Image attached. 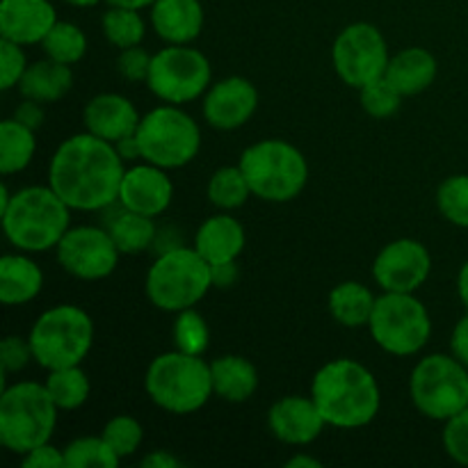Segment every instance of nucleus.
Segmentation results:
<instances>
[{
  "label": "nucleus",
  "instance_id": "37998d69",
  "mask_svg": "<svg viewBox=\"0 0 468 468\" xmlns=\"http://www.w3.org/2000/svg\"><path fill=\"white\" fill-rule=\"evenodd\" d=\"M21 464L26 468H67L64 464V448H55L53 443H41V446L32 448L30 452H26L21 460Z\"/></svg>",
  "mask_w": 468,
  "mask_h": 468
},
{
  "label": "nucleus",
  "instance_id": "2f4dec72",
  "mask_svg": "<svg viewBox=\"0 0 468 468\" xmlns=\"http://www.w3.org/2000/svg\"><path fill=\"white\" fill-rule=\"evenodd\" d=\"M101 30L103 37L117 48H131L140 46L146 35V23L142 18L140 9L128 7H112L101 16Z\"/></svg>",
  "mask_w": 468,
  "mask_h": 468
},
{
  "label": "nucleus",
  "instance_id": "f257e3e1",
  "mask_svg": "<svg viewBox=\"0 0 468 468\" xmlns=\"http://www.w3.org/2000/svg\"><path fill=\"white\" fill-rule=\"evenodd\" d=\"M126 163L117 146L90 131L67 137L48 163V186L71 210L96 213L119 204Z\"/></svg>",
  "mask_w": 468,
  "mask_h": 468
},
{
  "label": "nucleus",
  "instance_id": "c756f323",
  "mask_svg": "<svg viewBox=\"0 0 468 468\" xmlns=\"http://www.w3.org/2000/svg\"><path fill=\"white\" fill-rule=\"evenodd\" d=\"M44 387L50 393L55 405H58V410L62 411L80 410L91 393V382L80 366L48 370Z\"/></svg>",
  "mask_w": 468,
  "mask_h": 468
},
{
  "label": "nucleus",
  "instance_id": "4c0bfd02",
  "mask_svg": "<svg viewBox=\"0 0 468 468\" xmlns=\"http://www.w3.org/2000/svg\"><path fill=\"white\" fill-rule=\"evenodd\" d=\"M359 99H361V108L375 119H387L393 117V114L400 110L402 99L405 96L393 87V82L388 80L387 76L378 78V80L368 82L366 87L359 90Z\"/></svg>",
  "mask_w": 468,
  "mask_h": 468
},
{
  "label": "nucleus",
  "instance_id": "0eeeda50",
  "mask_svg": "<svg viewBox=\"0 0 468 468\" xmlns=\"http://www.w3.org/2000/svg\"><path fill=\"white\" fill-rule=\"evenodd\" d=\"M242 174L251 187V195L270 204H286L309 183V163L297 146L286 140H261L242 151Z\"/></svg>",
  "mask_w": 468,
  "mask_h": 468
},
{
  "label": "nucleus",
  "instance_id": "79ce46f5",
  "mask_svg": "<svg viewBox=\"0 0 468 468\" xmlns=\"http://www.w3.org/2000/svg\"><path fill=\"white\" fill-rule=\"evenodd\" d=\"M35 359L32 355L30 341L23 336H5L0 343V366H3V375L21 373L30 361Z\"/></svg>",
  "mask_w": 468,
  "mask_h": 468
},
{
  "label": "nucleus",
  "instance_id": "7c9ffc66",
  "mask_svg": "<svg viewBox=\"0 0 468 468\" xmlns=\"http://www.w3.org/2000/svg\"><path fill=\"white\" fill-rule=\"evenodd\" d=\"M208 199L219 210H236L247 204L251 197V187L247 176L242 174L240 165H227L219 167L208 181Z\"/></svg>",
  "mask_w": 468,
  "mask_h": 468
},
{
  "label": "nucleus",
  "instance_id": "c9c22d12",
  "mask_svg": "<svg viewBox=\"0 0 468 468\" xmlns=\"http://www.w3.org/2000/svg\"><path fill=\"white\" fill-rule=\"evenodd\" d=\"M437 206L448 222L468 229V174L448 176L439 186Z\"/></svg>",
  "mask_w": 468,
  "mask_h": 468
},
{
  "label": "nucleus",
  "instance_id": "de8ad7c7",
  "mask_svg": "<svg viewBox=\"0 0 468 468\" xmlns=\"http://www.w3.org/2000/svg\"><path fill=\"white\" fill-rule=\"evenodd\" d=\"M114 146H117V151H119V155L123 158V163H135V160H142V149H140V142H137L135 133L128 137H123V140L114 142Z\"/></svg>",
  "mask_w": 468,
  "mask_h": 468
},
{
  "label": "nucleus",
  "instance_id": "b1692460",
  "mask_svg": "<svg viewBox=\"0 0 468 468\" xmlns=\"http://www.w3.org/2000/svg\"><path fill=\"white\" fill-rule=\"evenodd\" d=\"M439 64L437 58L428 48H411L400 50L388 59V67L384 76L393 82L402 96H416L428 90L437 80Z\"/></svg>",
  "mask_w": 468,
  "mask_h": 468
},
{
  "label": "nucleus",
  "instance_id": "e433bc0d",
  "mask_svg": "<svg viewBox=\"0 0 468 468\" xmlns=\"http://www.w3.org/2000/svg\"><path fill=\"white\" fill-rule=\"evenodd\" d=\"M101 437H103L105 441L112 446V451L123 460V457H131L140 451L142 441H144V430H142L137 419H133V416L128 414H119L103 425Z\"/></svg>",
  "mask_w": 468,
  "mask_h": 468
},
{
  "label": "nucleus",
  "instance_id": "a18cd8bd",
  "mask_svg": "<svg viewBox=\"0 0 468 468\" xmlns=\"http://www.w3.org/2000/svg\"><path fill=\"white\" fill-rule=\"evenodd\" d=\"M451 352L462 361V364L468 366V314L455 324V329H452Z\"/></svg>",
  "mask_w": 468,
  "mask_h": 468
},
{
  "label": "nucleus",
  "instance_id": "a19ab883",
  "mask_svg": "<svg viewBox=\"0 0 468 468\" xmlns=\"http://www.w3.org/2000/svg\"><path fill=\"white\" fill-rule=\"evenodd\" d=\"M151 58L154 55L146 53L140 46H131V48H122L117 58V71L123 80L128 82H146L151 69Z\"/></svg>",
  "mask_w": 468,
  "mask_h": 468
},
{
  "label": "nucleus",
  "instance_id": "f8f14e48",
  "mask_svg": "<svg viewBox=\"0 0 468 468\" xmlns=\"http://www.w3.org/2000/svg\"><path fill=\"white\" fill-rule=\"evenodd\" d=\"M210 80L213 67L201 50L190 44H167L151 58L146 85L163 103L183 105L201 99L213 85Z\"/></svg>",
  "mask_w": 468,
  "mask_h": 468
},
{
  "label": "nucleus",
  "instance_id": "c03bdc74",
  "mask_svg": "<svg viewBox=\"0 0 468 468\" xmlns=\"http://www.w3.org/2000/svg\"><path fill=\"white\" fill-rule=\"evenodd\" d=\"M14 119L21 122L23 126L32 128V131H39L46 119L44 103H39L35 99H23V103H18L16 110H14Z\"/></svg>",
  "mask_w": 468,
  "mask_h": 468
},
{
  "label": "nucleus",
  "instance_id": "20e7f679",
  "mask_svg": "<svg viewBox=\"0 0 468 468\" xmlns=\"http://www.w3.org/2000/svg\"><path fill=\"white\" fill-rule=\"evenodd\" d=\"M144 388L155 407L174 416L195 414L215 396L210 364L181 350L163 352L151 361Z\"/></svg>",
  "mask_w": 468,
  "mask_h": 468
},
{
  "label": "nucleus",
  "instance_id": "dca6fc26",
  "mask_svg": "<svg viewBox=\"0 0 468 468\" xmlns=\"http://www.w3.org/2000/svg\"><path fill=\"white\" fill-rule=\"evenodd\" d=\"M201 110L208 126L218 131H236L259 110V91L254 82L242 76L222 78L208 87Z\"/></svg>",
  "mask_w": 468,
  "mask_h": 468
},
{
  "label": "nucleus",
  "instance_id": "f704fd0d",
  "mask_svg": "<svg viewBox=\"0 0 468 468\" xmlns=\"http://www.w3.org/2000/svg\"><path fill=\"white\" fill-rule=\"evenodd\" d=\"M174 347L187 355L204 356V352L210 346V329L206 324L204 315L197 309H186L181 314H176L172 329Z\"/></svg>",
  "mask_w": 468,
  "mask_h": 468
},
{
  "label": "nucleus",
  "instance_id": "4468645a",
  "mask_svg": "<svg viewBox=\"0 0 468 468\" xmlns=\"http://www.w3.org/2000/svg\"><path fill=\"white\" fill-rule=\"evenodd\" d=\"M55 254L67 274L82 282H99L117 270L122 251L114 245L108 229L80 224L64 233L55 247Z\"/></svg>",
  "mask_w": 468,
  "mask_h": 468
},
{
  "label": "nucleus",
  "instance_id": "ea45409f",
  "mask_svg": "<svg viewBox=\"0 0 468 468\" xmlns=\"http://www.w3.org/2000/svg\"><path fill=\"white\" fill-rule=\"evenodd\" d=\"M0 64H3L0 67V87L7 91L12 87H18L30 62H27L21 44H14V41L0 37Z\"/></svg>",
  "mask_w": 468,
  "mask_h": 468
},
{
  "label": "nucleus",
  "instance_id": "ddd939ff",
  "mask_svg": "<svg viewBox=\"0 0 468 468\" xmlns=\"http://www.w3.org/2000/svg\"><path fill=\"white\" fill-rule=\"evenodd\" d=\"M388 59L391 55H388L387 39L373 23H352L334 41V69L338 78L355 90L382 78L387 73Z\"/></svg>",
  "mask_w": 468,
  "mask_h": 468
},
{
  "label": "nucleus",
  "instance_id": "423d86ee",
  "mask_svg": "<svg viewBox=\"0 0 468 468\" xmlns=\"http://www.w3.org/2000/svg\"><path fill=\"white\" fill-rule=\"evenodd\" d=\"M58 405L44 384L16 382L0 396V443L14 455L48 443L58 428Z\"/></svg>",
  "mask_w": 468,
  "mask_h": 468
},
{
  "label": "nucleus",
  "instance_id": "2eb2a0df",
  "mask_svg": "<svg viewBox=\"0 0 468 468\" xmlns=\"http://www.w3.org/2000/svg\"><path fill=\"white\" fill-rule=\"evenodd\" d=\"M430 270L432 256L414 238L388 242L373 261V279L384 292H416L428 282Z\"/></svg>",
  "mask_w": 468,
  "mask_h": 468
},
{
  "label": "nucleus",
  "instance_id": "09e8293b",
  "mask_svg": "<svg viewBox=\"0 0 468 468\" xmlns=\"http://www.w3.org/2000/svg\"><path fill=\"white\" fill-rule=\"evenodd\" d=\"M142 466L144 468H178L181 466V460L174 457L172 452L167 451H154L142 460Z\"/></svg>",
  "mask_w": 468,
  "mask_h": 468
},
{
  "label": "nucleus",
  "instance_id": "8fccbe9b",
  "mask_svg": "<svg viewBox=\"0 0 468 468\" xmlns=\"http://www.w3.org/2000/svg\"><path fill=\"white\" fill-rule=\"evenodd\" d=\"M323 466V462L315 460V457L311 455H304V452H300V455H292L291 460L286 462V468H320Z\"/></svg>",
  "mask_w": 468,
  "mask_h": 468
},
{
  "label": "nucleus",
  "instance_id": "393cba45",
  "mask_svg": "<svg viewBox=\"0 0 468 468\" xmlns=\"http://www.w3.org/2000/svg\"><path fill=\"white\" fill-rule=\"evenodd\" d=\"M213 391L222 400L240 405L247 402L259 388V370L250 359L240 355H224L210 361Z\"/></svg>",
  "mask_w": 468,
  "mask_h": 468
},
{
  "label": "nucleus",
  "instance_id": "6e6552de",
  "mask_svg": "<svg viewBox=\"0 0 468 468\" xmlns=\"http://www.w3.org/2000/svg\"><path fill=\"white\" fill-rule=\"evenodd\" d=\"M27 341L41 368L80 366L94 346V320L80 306L58 304L35 320Z\"/></svg>",
  "mask_w": 468,
  "mask_h": 468
},
{
  "label": "nucleus",
  "instance_id": "f3484780",
  "mask_svg": "<svg viewBox=\"0 0 468 468\" xmlns=\"http://www.w3.org/2000/svg\"><path fill=\"white\" fill-rule=\"evenodd\" d=\"M172 199L174 183L167 169L142 163L133 165L123 172L122 187H119V204L126 210L155 219L172 206Z\"/></svg>",
  "mask_w": 468,
  "mask_h": 468
},
{
  "label": "nucleus",
  "instance_id": "9d476101",
  "mask_svg": "<svg viewBox=\"0 0 468 468\" xmlns=\"http://www.w3.org/2000/svg\"><path fill=\"white\" fill-rule=\"evenodd\" d=\"M410 396L430 420L452 419L468 407V366L455 355H430L414 366Z\"/></svg>",
  "mask_w": 468,
  "mask_h": 468
},
{
  "label": "nucleus",
  "instance_id": "4be33fe9",
  "mask_svg": "<svg viewBox=\"0 0 468 468\" xmlns=\"http://www.w3.org/2000/svg\"><path fill=\"white\" fill-rule=\"evenodd\" d=\"M247 245L245 227L233 215H213L195 233V250L208 261L210 265L238 261Z\"/></svg>",
  "mask_w": 468,
  "mask_h": 468
},
{
  "label": "nucleus",
  "instance_id": "6ab92c4d",
  "mask_svg": "<svg viewBox=\"0 0 468 468\" xmlns=\"http://www.w3.org/2000/svg\"><path fill=\"white\" fill-rule=\"evenodd\" d=\"M58 23L50 0H0V37L21 46L46 39Z\"/></svg>",
  "mask_w": 468,
  "mask_h": 468
},
{
  "label": "nucleus",
  "instance_id": "a211bd4d",
  "mask_svg": "<svg viewBox=\"0 0 468 468\" xmlns=\"http://www.w3.org/2000/svg\"><path fill=\"white\" fill-rule=\"evenodd\" d=\"M324 425L327 420L311 396H283L268 411L270 432L286 446H309L323 434Z\"/></svg>",
  "mask_w": 468,
  "mask_h": 468
},
{
  "label": "nucleus",
  "instance_id": "39448f33",
  "mask_svg": "<svg viewBox=\"0 0 468 468\" xmlns=\"http://www.w3.org/2000/svg\"><path fill=\"white\" fill-rule=\"evenodd\" d=\"M146 297L165 314L195 309L213 288L210 263L195 247H172L160 251L146 272Z\"/></svg>",
  "mask_w": 468,
  "mask_h": 468
},
{
  "label": "nucleus",
  "instance_id": "412c9836",
  "mask_svg": "<svg viewBox=\"0 0 468 468\" xmlns=\"http://www.w3.org/2000/svg\"><path fill=\"white\" fill-rule=\"evenodd\" d=\"M201 0H155L151 5V27L165 44H192L204 30Z\"/></svg>",
  "mask_w": 468,
  "mask_h": 468
},
{
  "label": "nucleus",
  "instance_id": "473e14b6",
  "mask_svg": "<svg viewBox=\"0 0 468 468\" xmlns=\"http://www.w3.org/2000/svg\"><path fill=\"white\" fill-rule=\"evenodd\" d=\"M41 48H44L46 58L73 67V64H78L85 58L87 37L76 23L58 21L53 26V30L46 35V39L41 41Z\"/></svg>",
  "mask_w": 468,
  "mask_h": 468
},
{
  "label": "nucleus",
  "instance_id": "58836bf2",
  "mask_svg": "<svg viewBox=\"0 0 468 468\" xmlns=\"http://www.w3.org/2000/svg\"><path fill=\"white\" fill-rule=\"evenodd\" d=\"M443 448L457 464L468 466V407L443 425Z\"/></svg>",
  "mask_w": 468,
  "mask_h": 468
},
{
  "label": "nucleus",
  "instance_id": "7ed1b4c3",
  "mask_svg": "<svg viewBox=\"0 0 468 468\" xmlns=\"http://www.w3.org/2000/svg\"><path fill=\"white\" fill-rule=\"evenodd\" d=\"M0 218L9 245L26 254L55 250L71 229V208L50 186H27L18 190Z\"/></svg>",
  "mask_w": 468,
  "mask_h": 468
},
{
  "label": "nucleus",
  "instance_id": "5701e85b",
  "mask_svg": "<svg viewBox=\"0 0 468 468\" xmlns=\"http://www.w3.org/2000/svg\"><path fill=\"white\" fill-rule=\"evenodd\" d=\"M44 288V272L26 254H5L0 259V302L23 306L37 300Z\"/></svg>",
  "mask_w": 468,
  "mask_h": 468
},
{
  "label": "nucleus",
  "instance_id": "1a4fd4ad",
  "mask_svg": "<svg viewBox=\"0 0 468 468\" xmlns=\"http://www.w3.org/2000/svg\"><path fill=\"white\" fill-rule=\"evenodd\" d=\"M142 160L163 169L190 165L201 151V128L181 105L165 103L142 114L135 131Z\"/></svg>",
  "mask_w": 468,
  "mask_h": 468
},
{
  "label": "nucleus",
  "instance_id": "f03ea898",
  "mask_svg": "<svg viewBox=\"0 0 468 468\" xmlns=\"http://www.w3.org/2000/svg\"><path fill=\"white\" fill-rule=\"evenodd\" d=\"M311 398L327 425L341 430L366 428L382 410L378 378L355 359H334L324 364L314 375Z\"/></svg>",
  "mask_w": 468,
  "mask_h": 468
},
{
  "label": "nucleus",
  "instance_id": "603ef678",
  "mask_svg": "<svg viewBox=\"0 0 468 468\" xmlns=\"http://www.w3.org/2000/svg\"><path fill=\"white\" fill-rule=\"evenodd\" d=\"M112 7H128V9H146L155 3V0H105Z\"/></svg>",
  "mask_w": 468,
  "mask_h": 468
},
{
  "label": "nucleus",
  "instance_id": "49530a36",
  "mask_svg": "<svg viewBox=\"0 0 468 468\" xmlns=\"http://www.w3.org/2000/svg\"><path fill=\"white\" fill-rule=\"evenodd\" d=\"M210 270H213V286L215 288H231L233 283L238 282V277H240L236 261H229V263H219V265H210Z\"/></svg>",
  "mask_w": 468,
  "mask_h": 468
},
{
  "label": "nucleus",
  "instance_id": "cd10ccee",
  "mask_svg": "<svg viewBox=\"0 0 468 468\" xmlns=\"http://www.w3.org/2000/svg\"><path fill=\"white\" fill-rule=\"evenodd\" d=\"M108 231L110 236H112L114 245L119 247V251L128 256H137L142 254V251L151 250V247L155 245V238H158L154 218H146V215L142 213H133V210H126L123 206L122 210L110 219Z\"/></svg>",
  "mask_w": 468,
  "mask_h": 468
},
{
  "label": "nucleus",
  "instance_id": "9b49d317",
  "mask_svg": "<svg viewBox=\"0 0 468 468\" xmlns=\"http://www.w3.org/2000/svg\"><path fill=\"white\" fill-rule=\"evenodd\" d=\"M370 336L393 356H414L432 336V318L414 292H384L370 315Z\"/></svg>",
  "mask_w": 468,
  "mask_h": 468
},
{
  "label": "nucleus",
  "instance_id": "bb28decb",
  "mask_svg": "<svg viewBox=\"0 0 468 468\" xmlns=\"http://www.w3.org/2000/svg\"><path fill=\"white\" fill-rule=\"evenodd\" d=\"M375 302H378V297L364 283L343 282L329 292V314L334 315L338 324L347 329L368 327Z\"/></svg>",
  "mask_w": 468,
  "mask_h": 468
},
{
  "label": "nucleus",
  "instance_id": "3c124183",
  "mask_svg": "<svg viewBox=\"0 0 468 468\" xmlns=\"http://www.w3.org/2000/svg\"><path fill=\"white\" fill-rule=\"evenodd\" d=\"M457 295H460L462 304L468 309V261L460 268V274H457Z\"/></svg>",
  "mask_w": 468,
  "mask_h": 468
},
{
  "label": "nucleus",
  "instance_id": "864d4df0",
  "mask_svg": "<svg viewBox=\"0 0 468 468\" xmlns=\"http://www.w3.org/2000/svg\"><path fill=\"white\" fill-rule=\"evenodd\" d=\"M12 197H14V195H9V187H7V186L0 187V213H3V210L7 208L9 201H12Z\"/></svg>",
  "mask_w": 468,
  "mask_h": 468
},
{
  "label": "nucleus",
  "instance_id": "72a5a7b5",
  "mask_svg": "<svg viewBox=\"0 0 468 468\" xmlns=\"http://www.w3.org/2000/svg\"><path fill=\"white\" fill-rule=\"evenodd\" d=\"M122 457L112 451L103 437L73 439L64 448V464L67 468H117Z\"/></svg>",
  "mask_w": 468,
  "mask_h": 468
},
{
  "label": "nucleus",
  "instance_id": "aec40b11",
  "mask_svg": "<svg viewBox=\"0 0 468 468\" xmlns=\"http://www.w3.org/2000/svg\"><path fill=\"white\" fill-rule=\"evenodd\" d=\"M140 119L142 114L137 112L135 103L123 94H114V91L96 94L94 99L87 101L85 110H82L85 131H90L96 137H103L112 144L133 135L140 126Z\"/></svg>",
  "mask_w": 468,
  "mask_h": 468
},
{
  "label": "nucleus",
  "instance_id": "5fc2aeb1",
  "mask_svg": "<svg viewBox=\"0 0 468 468\" xmlns=\"http://www.w3.org/2000/svg\"><path fill=\"white\" fill-rule=\"evenodd\" d=\"M64 3L73 5V7H94V5H99L101 0H64Z\"/></svg>",
  "mask_w": 468,
  "mask_h": 468
},
{
  "label": "nucleus",
  "instance_id": "c85d7f7f",
  "mask_svg": "<svg viewBox=\"0 0 468 468\" xmlns=\"http://www.w3.org/2000/svg\"><path fill=\"white\" fill-rule=\"evenodd\" d=\"M37 151L35 131L23 126L16 119H5L0 123V172L3 176L23 172L32 163Z\"/></svg>",
  "mask_w": 468,
  "mask_h": 468
},
{
  "label": "nucleus",
  "instance_id": "a878e982",
  "mask_svg": "<svg viewBox=\"0 0 468 468\" xmlns=\"http://www.w3.org/2000/svg\"><path fill=\"white\" fill-rule=\"evenodd\" d=\"M73 87V71L69 64L55 62V59L44 58L27 64L18 91L23 99H35L39 103H55L64 99Z\"/></svg>",
  "mask_w": 468,
  "mask_h": 468
}]
</instances>
